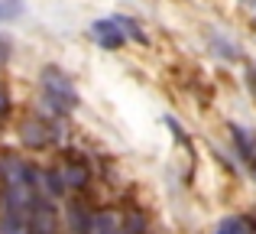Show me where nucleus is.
Instances as JSON below:
<instances>
[{"mask_svg":"<svg viewBox=\"0 0 256 234\" xmlns=\"http://www.w3.org/2000/svg\"><path fill=\"white\" fill-rule=\"evenodd\" d=\"M244 4H246V7H256V0H244Z\"/></svg>","mask_w":256,"mask_h":234,"instance_id":"12","label":"nucleus"},{"mask_svg":"<svg viewBox=\"0 0 256 234\" xmlns=\"http://www.w3.org/2000/svg\"><path fill=\"white\" fill-rule=\"evenodd\" d=\"M23 17V0H0V23H13Z\"/></svg>","mask_w":256,"mask_h":234,"instance_id":"8","label":"nucleus"},{"mask_svg":"<svg viewBox=\"0 0 256 234\" xmlns=\"http://www.w3.org/2000/svg\"><path fill=\"white\" fill-rule=\"evenodd\" d=\"M20 137H23L32 150H46V146H52L58 140V130H56L52 120L30 117V120H23V127H20Z\"/></svg>","mask_w":256,"mask_h":234,"instance_id":"2","label":"nucleus"},{"mask_svg":"<svg viewBox=\"0 0 256 234\" xmlns=\"http://www.w3.org/2000/svg\"><path fill=\"white\" fill-rule=\"evenodd\" d=\"M91 36H94V43H98L100 49H107V52L120 49V46L126 43L124 30L114 23V17L110 20H94V23H91Z\"/></svg>","mask_w":256,"mask_h":234,"instance_id":"3","label":"nucleus"},{"mask_svg":"<svg viewBox=\"0 0 256 234\" xmlns=\"http://www.w3.org/2000/svg\"><path fill=\"white\" fill-rule=\"evenodd\" d=\"M114 23L124 30V36H133L136 43H146V33L140 30V23H136L133 17H124V13H117V17H114Z\"/></svg>","mask_w":256,"mask_h":234,"instance_id":"7","label":"nucleus"},{"mask_svg":"<svg viewBox=\"0 0 256 234\" xmlns=\"http://www.w3.org/2000/svg\"><path fill=\"white\" fill-rule=\"evenodd\" d=\"M214 234H250V221H246L244 215H230V218H224V221L218 224Z\"/></svg>","mask_w":256,"mask_h":234,"instance_id":"6","label":"nucleus"},{"mask_svg":"<svg viewBox=\"0 0 256 234\" xmlns=\"http://www.w3.org/2000/svg\"><path fill=\"white\" fill-rule=\"evenodd\" d=\"M39 85H42V98H46V104H49L52 111H58V114H68V111H75L78 91H75L72 78L65 75L62 69H56V65H46Z\"/></svg>","mask_w":256,"mask_h":234,"instance_id":"1","label":"nucleus"},{"mask_svg":"<svg viewBox=\"0 0 256 234\" xmlns=\"http://www.w3.org/2000/svg\"><path fill=\"white\" fill-rule=\"evenodd\" d=\"M10 114V91H6V85L0 82V117Z\"/></svg>","mask_w":256,"mask_h":234,"instance_id":"9","label":"nucleus"},{"mask_svg":"<svg viewBox=\"0 0 256 234\" xmlns=\"http://www.w3.org/2000/svg\"><path fill=\"white\" fill-rule=\"evenodd\" d=\"M94 221H98V218H94L91 211H84V205H72V208H68V224L78 234H91L94 231Z\"/></svg>","mask_w":256,"mask_h":234,"instance_id":"5","label":"nucleus"},{"mask_svg":"<svg viewBox=\"0 0 256 234\" xmlns=\"http://www.w3.org/2000/svg\"><path fill=\"white\" fill-rule=\"evenodd\" d=\"M56 172L62 176L65 189H82V185L88 182V166H84L78 156H65V159H62V166H58Z\"/></svg>","mask_w":256,"mask_h":234,"instance_id":"4","label":"nucleus"},{"mask_svg":"<svg viewBox=\"0 0 256 234\" xmlns=\"http://www.w3.org/2000/svg\"><path fill=\"white\" fill-rule=\"evenodd\" d=\"M6 59H10V39H6L4 33H0V65H4Z\"/></svg>","mask_w":256,"mask_h":234,"instance_id":"10","label":"nucleus"},{"mask_svg":"<svg viewBox=\"0 0 256 234\" xmlns=\"http://www.w3.org/2000/svg\"><path fill=\"white\" fill-rule=\"evenodd\" d=\"M250 85H253V95H256V69H253V78H250Z\"/></svg>","mask_w":256,"mask_h":234,"instance_id":"11","label":"nucleus"}]
</instances>
